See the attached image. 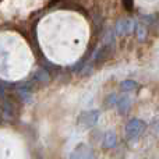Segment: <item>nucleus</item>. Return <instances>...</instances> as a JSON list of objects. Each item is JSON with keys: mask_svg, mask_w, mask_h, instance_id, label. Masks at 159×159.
I'll use <instances>...</instances> for the list:
<instances>
[{"mask_svg": "<svg viewBox=\"0 0 159 159\" xmlns=\"http://www.w3.org/2000/svg\"><path fill=\"white\" fill-rule=\"evenodd\" d=\"M2 115L4 119H11L13 117V106L10 102L3 101V109H2Z\"/></svg>", "mask_w": 159, "mask_h": 159, "instance_id": "nucleus-10", "label": "nucleus"}, {"mask_svg": "<svg viewBox=\"0 0 159 159\" xmlns=\"http://www.w3.org/2000/svg\"><path fill=\"white\" fill-rule=\"evenodd\" d=\"M101 112L98 109H91V110H84L81 115L78 116V124L85 129H91V127L96 126L99 120Z\"/></svg>", "mask_w": 159, "mask_h": 159, "instance_id": "nucleus-2", "label": "nucleus"}, {"mask_svg": "<svg viewBox=\"0 0 159 159\" xmlns=\"http://www.w3.org/2000/svg\"><path fill=\"white\" fill-rule=\"evenodd\" d=\"M137 34H138V38H140L141 41H144V38H145V28L137 27Z\"/></svg>", "mask_w": 159, "mask_h": 159, "instance_id": "nucleus-12", "label": "nucleus"}, {"mask_svg": "<svg viewBox=\"0 0 159 159\" xmlns=\"http://www.w3.org/2000/svg\"><path fill=\"white\" fill-rule=\"evenodd\" d=\"M138 88V84L133 80H124V81L120 82V89L123 92H133Z\"/></svg>", "mask_w": 159, "mask_h": 159, "instance_id": "nucleus-8", "label": "nucleus"}, {"mask_svg": "<svg viewBox=\"0 0 159 159\" xmlns=\"http://www.w3.org/2000/svg\"><path fill=\"white\" fill-rule=\"evenodd\" d=\"M130 107H131V98L129 95H120L117 99V103H116V109H117L119 115H126L129 113Z\"/></svg>", "mask_w": 159, "mask_h": 159, "instance_id": "nucleus-5", "label": "nucleus"}, {"mask_svg": "<svg viewBox=\"0 0 159 159\" xmlns=\"http://www.w3.org/2000/svg\"><path fill=\"white\" fill-rule=\"evenodd\" d=\"M117 99H119V96H116V93H110V95H107V98H106V106H116V103H117Z\"/></svg>", "mask_w": 159, "mask_h": 159, "instance_id": "nucleus-11", "label": "nucleus"}, {"mask_svg": "<svg viewBox=\"0 0 159 159\" xmlns=\"http://www.w3.org/2000/svg\"><path fill=\"white\" fill-rule=\"evenodd\" d=\"M70 159H96L92 148L87 144H80L70 155Z\"/></svg>", "mask_w": 159, "mask_h": 159, "instance_id": "nucleus-4", "label": "nucleus"}, {"mask_svg": "<svg viewBox=\"0 0 159 159\" xmlns=\"http://www.w3.org/2000/svg\"><path fill=\"white\" fill-rule=\"evenodd\" d=\"M147 124L144 120L141 119H131L129 120V123L126 124V129H124V133H126V138L129 141H134L145 131Z\"/></svg>", "mask_w": 159, "mask_h": 159, "instance_id": "nucleus-1", "label": "nucleus"}, {"mask_svg": "<svg viewBox=\"0 0 159 159\" xmlns=\"http://www.w3.org/2000/svg\"><path fill=\"white\" fill-rule=\"evenodd\" d=\"M17 92H18L22 102H30L31 99H32V87H31V84H28V82L17 85Z\"/></svg>", "mask_w": 159, "mask_h": 159, "instance_id": "nucleus-6", "label": "nucleus"}, {"mask_svg": "<svg viewBox=\"0 0 159 159\" xmlns=\"http://www.w3.org/2000/svg\"><path fill=\"white\" fill-rule=\"evenodd\" d=\"M135 28V22L130 18H121L116 22L115 25V32L116 35L119 36H124V35H129L134 31Z\"/></svg>", "mask_w": 159, "mask_h": 159, "instance_id": "nucleus-3", "label": "nucleus"}, {"mask_svg": "<svg viewBox=\"0 0 159 159\" xmlns=\"http://www.w3.org/2000/svg\"><path fill=\"white\" fill-rule=\"evenodd\" d=\"M34 80L38 81V82H41V84H43V82L49 81V74H48L46 70L39 69V70H36V73L34 74Z\"/></svg>", "mask_w": 159, "mask_h": 159, "instance_id": "nucleus-9", "label": "nucleus"}, {"mask_svg": "<svg viewBox=\"0 0 159 159\" xmlns=\"http://www.w3.org/2000/svg\"><path fill=\"white\" fill-rule=\"evenodd\" d=\"M116 144H117V135H116V133L112 131V130H109V131L105 133L103 140H102V145H103V148H106V149L115 148Z\"/></svg>", "mask_w": 159, "mask_h": 159, "instance_id": "nucleus-7", "label": "nucleus"}, {"mask_svg": "<svg viewBox=\"0 0 159 159\" xmlns=\"http://www.w3.org/2000/svg\"><path fill=\"white\" fill-rule=\"evenodd\" d=\"M124 6H126L127 10H131L133 8V0H124Z\"/></svg>", "mask_w": 159, "mask_h": 159, "instance_id": "nucleus-13", "label": "nucleus"}]
</instances>
